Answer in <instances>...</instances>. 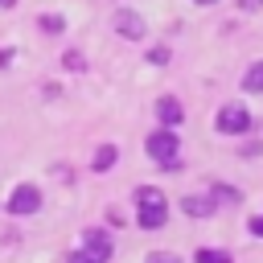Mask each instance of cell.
<instances>
[{
  "instance_id": "1",
  "label": "cell",
  "mask_w": 263,
  "mask_h": 263,
  "mask_svg": "<svg viewBox=\"0 0 263 263\" xmlns=\"http://www.w3.org/2000/svg\"><path fill=\"white\" fill-rule=\"evenodd\" d=\"M144 148H148V156H152V160H156L160 168H177V148H181V144H177V136H173L168 127L152 132Z\"/></svg>"
},
{
  "instance_id": "2",
  "label": "cell",
  "mask_w": 263,
  "mask_h": 263,
  "mask_svg": "<svg viewBox=\"0 0 263 263\" xmlns=\"http://www.w3.org/2000/svg\"><path fill=\"white\" fill-rule=\"evenodd\" d=\"M251 127V111L242 107V103H226L222 111H218V132H226V136H242Z\"/></svg>"
},
{
  "instance_id": "3",
  "label": "cell",
  "mask_w": 263,
  "mask_h": 263,
  "mask_svg": "<svg viewBox=\"0 0 263 263\" xmlns=\"http://www.w3.org/2000/svg\"><path fill=\"white\" fill-rule=\"evenodd\" d=\"M37 210H41V189L37 185H16L12 197H8V214L25 218V214H37Z\"/></svg>"
},
{
  "instance_id": "4",
  "label": "cell",
  "mask_w": 263,
  "mask_h": 263,
  "mask_svg": "<svg viewBox=\"0 0 263 263\" xmlns=\"http://www.w3.org/2000/svg\"><path fill=\"white\" fill-rule=\"evenodd\" d=\"M115 33L127 37V41H140V37H144V16L132 12V8H119V12H115Z\"/></svg>"
},
{
  "instance_id": "5",
  "label": "cell",
  "mask_w": 263,
  "mask_h": 263,
  "mask_svg": "<svg viewBox=\"0 0 263 263\" xmlns=\"http://www.w3.org/2000/svg\"><path fill=\"white\" fill-rule=\"evenodd\" d=\"M136 222H140L144 230H156V226H164V222H168V201H148V205H140Z\"/></svg>"
},
{
  "instance_id": "6",
  "label": "cell",
  "mask_w": 263,
  "mask_h": 263,
  "mask_svg": "<svg viewBox=\"0 0 263 263\" xmlns=\"http://www.w3.org/2000/svg\"><path fill=\"white\" fill-rule=\"evenodd\" d=\"M86 259L90 263H107L111 259V238L103 230H86Z\"/></svg>"
},
{
  "instance_id": "7",
  "label": "cell",
  "mask_w": 263,
  "mask_h": 263,
  "mask_svg": "<svg viewBox=\"0 0 263 263\" xmlns=\"http://www.w3.org/2000/svg\"><path fill=\"white\" fill-rule=\"evenodd\" d=\"M156 115H160V123H164V127H177V123L185 119V111H181V103H177L173 95H164V99L156 103Z\"/></svg>"
},
{
  "instance_id": "8",
  "label": "cell",
  "mask_w": 263,
  "mask_h": 263,
  "mask_svg": "<svg viewBox=\"0 0 263 263\" xmlns=\"http://www.w3.org/2000/svg\"><path fill=\"white\" fill-rule=\"evenodd\" d=\"M181 205H185L189 218H210V214H214V197H197V193H189Z\"/></svg>"
},
{
  "instance_id": "9",
  "label": "cell",
  "mask_w": 263,
  "mask_h": 263,
  "mask_svg": "<svg viewBox=\"0 0 263 263\" xmlns=\"http://www.w3.org/2000/svg\"><path fill=\"white\" fill-rule=\"evenodd\" d=\"M115 156H119V148H115V144H103V148L95 152V160H90V168H95V173H107V168L115 164Z\"/></svg>"
},
{
  "instance_id": "10",
  "label": "cell",
  "mask_w": 263,
  "mask_h": 263,
  "mask_svg": "<svg viewBox=\"0 0 263 263\" xmlns=\"http://www.w3.org/2000/svg\"><path fill=\"white\" fill-rule=\"evenodd\" d=\"M242 86H247L251 95H263V62L247 66V74H242Z\"/></svg>"
},
{
  "instance_id": "11",
  "label": "cell",
  "mask_w": 263,
  "mask_h": 263,
  "mask_svg": "<svg viewBox=\"0 0 263 263\" xmlns=\"http://www.w3.org/2000/svg\"><path fill=\"white\" fill-rule=\"evenodd\" d=\"M193 263H230V251H214V247H201L193 255Z\"/></svg>"
},
{
  "instance_id": "12",
  "label": "cell",
  "mask_w": 263,
  "mask_h": 263,
  "mask_svg": "<svg viewBox=\"0 0 263 263\" xmlns=\"http://www.w3.org/2000/svg\"><path fill=\"white\" fill-rule=\"evenodd\" d=\"M148 201H164V193L152 189V185H140V189H136V205H148Z\"/></svg>"
},
{
  "instance_id": "13",
  "label": "cell",
  "mask_w": 263,
  "mask_h": 263,
  "mask_svg": "<svg viewBox=\"0 0 263 263\" xmlns=\"http://www.w3.org/2000/svg\"><path fill=\"white\" fill-rule=\"evenodd\" d=\"M41 29H45V33H62V29H66V21H62V16H53V12H45V16H41Z\"/></svg>"
},
{
  "instance_id": "14",
  "label": "cell",
  "mask_w": 263,
  "mask_h": 263,
  "mask_svg": "<svg viewBox=\"0 0 263 263\" xmlns=\"http://www.w3.org/2000/svg\"><path fill=\"white\" fill-rule=\"evenodd\" d=\"M62 66H66V70H86V58H82L78 49H70V53L62 58Z\"/></svg>"
},
{
  "instance_id": "15",
  "label": "cell",
  "mask_w": 263,
  "mask_h": 263,
  "mask_svg": "<svg viewBox=\"0 0 263 263\" xmlns=\"http://www.w3.org/2000/svg\"><path fill=\"white\" fill-rule=\"evenodd\" d=\"M148 62H152V66H168V49H164V45H160V49H152V53H148Z\"/></svg>"
},
{
  "instance_id": "16",
  "label": "cell",
  "mask_w": 263,
  "mask_h": 263,
  "mask_svg": "<svg viewBox=\"0 0 263 263\" xmlns=\"http://www.w3.org/2000/svg\"><path fill=\"white\" fill-rule=\"evenodd\" d=\"M148 263H181V259H177V255H168V251H152V255H148Z\"/></svg>"
},
{
  "instance_id": "17",
  "label": "cell",
  "mask_w": 263,
  "mask_h": 263,
  "mask_svg": "<svg viewBox=\"0 0 263 263\" xmlns=\"http://www.w3.org/2000/svg\"><path fill=\"white\" fill-rule=\"evenodd\" d=\"M214 193L226 197V201H238V189H230V185H214Z\"/></svg>"
},
{
  "instance_id": "18",
  "label": "cell",
  "mask_w": 263,
  "mask_h": 263,
  "mask_svg": "<svg viewBox=\"0 0 263 263\" xmlns=\"http://www.w3.org/2000/svg\"><path fill=\"white\" fill-rule=\"evenodd\" d=\"M247 226H251V234H259V238H263V214H255Z\"/></svg>"
},
{
  "instance_id": "19",
  "label": "cell",
  "mask_w": 263,
  "mask_h": 263,
  "mask_svg": "<svg viewBox=\"0 0 263 263\" xmlns=\"http://www.w3.org/2000/svg\"><path fill=\"white\" fill-rule=\"evenodd\" d=\"M70 263H90V259H86V251H74V255H70Z\"/></svg>"
},
{
  "instance_id": "20",
  "label": "cell",
  "mask_w": 263,
  "mask_h": 263,
  "mask_svg": "<svg viewBox=\"0 0 263 263\" xmlns=\"http://www.w3.org/2000/svg\"><path fill=\"white\" fill-rule=\"evenodd\" d=\"M12 4H16V0H0V8H12Z\"/></svg>"
},
{
  "instance_id": "21",
  "label": "cell",
  "mask_w": 263,
  "mask_h": 263,
  "mask_svg": "<svg viewBox=\"0 0 263 263\" xmlns=\"http://www.w3.org/2000/svg\"><path fill=\"white\" fill-rule=\"evenodd\" d=\"M193 4H218V0H193Z\"/></svg>"
}]
</instances>
